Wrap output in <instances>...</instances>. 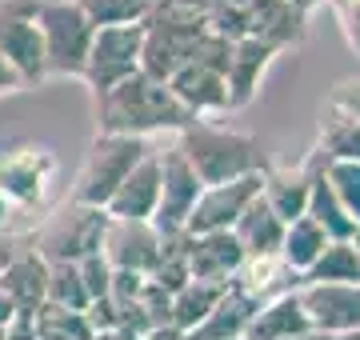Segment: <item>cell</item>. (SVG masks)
I'll use <instances>...</instances> for the list:
<instances>
[{
	"label": "cell",
	"mask_w": 360,
	"mask_h": 340,
	"mask_svg": "<svg viewBox=\"0 0 360 340\" xmlns=\"http://www.w3.org/2000/svg\"><path fill=\"white\" fill-rule=\"evenodd\" d=\"M193 120L196 117H188L180 108V100L168 92V84L144 77V72L120 80L116 89L96 96V132H116V136H141V140H148L153 132H180Z\"/></svg>",
	"instance_id": "6da1fadb"
},
{
	"label": "cell",
	"mask_w": 360,
	"mask_h": 340,
	"mask_svg": "<svg viewBox=\"0 0 360 340\" xmlns=\"http://www.w3.org/2000/svg\"><path fill=\"white\" fill-rule=\"evenodd\" d=\"M176 148L184 160L193 164L200 184H229L236 176H252V172H269V160L260 152V140L252 132L220 129L212 120H193L176 132Z\"/></svg>",
	"instance_id": "7a4b0ae2"
},
{
	"label": "cell",
	"mask_w": 360,
	"mask_h": 340,
	"mask_svg": "<svg viewBox=\"0 0 360 340\" xmlns=\"http://www.w3.org/2000/svg\"><path fill=\"white\" fill-rule=\"evenodd\" d=\"M205 32H208L205 16L180 13V8L160 0L153 8V16L141 25V72L160 80V84H168L180 68L193 60L196 44L205 40Z\"/></svg>",
	"instance_id": "3957f363"
},
{
	"label": "cell",
	"mask_w": 360,
	"mask_h": 340,
	"mask_svg": "<svg viewBox=\"0 0 360 340\" xmlns=\"http://www.w3.org/2000/svg\"><path fill=\"white\" fill-rule=\"evenodd\" d=\"M148 148H153V144L141 140V136L96 132L89 157H84L77 181H72L68 200H72V204H89V209H104V204L112 200V192L120 188V181L136 169V160H141Z\"/></svg>",
	"instance_id": "277c9868"
},
{
	"label": "cell",
	"mask_w": 360,
	"mask_h": 340,
	"mask_svg": "<svg viewBox=\"0 0 360 340\" xmlns=\"http://www.w3.org/2000/svg\"><path fill=\"white\" fill-rule=\"evenodd\" d=\"M32 25H37L40 44H44L49 77H80L96 28L77 8V0H37Z\"/></svg>",
	"instance_id": "5b68a950"
},
{
	"label": "cell",
	"mask_w": 360,
	"mask_h": 340,
	"mask_svg": "<svg viewBox=\"0 0 360 340\" xmlns=\"http://www.w3.org/2000/svg\"><path fill=\"white\" fill-rule=\"evenodd\" d=\"M108 224V212L104 209H89V204H72L68 200L65 209H56L49 221L37 228L32 236V249L44 256L49 264L56 261H84L92 252H101V233Z\"/></svg>",
	"instance_id": "8992f818"
},
{
	"label": "cell",
	"mask_w": 360,
	"mask_h": 340,
	"mask_svg": "<svg viewBox=\"0 0 360 340\" xmlns=\"http://www.w3.org/2000/svg\"><path fill=\"white\" fill-rule=\"evenodd\" d=\"M52 176H56V157L49 144L20 140L0 148V197L13 209H40L49 200Z\"/></svg>",
	"instance_id": "52a82bcc"
},
{
	"label": "cell",
	"mask_w": 360,
	"mask_h": 340,
	"mask_svg": "<svg viewBox=\"0 0 360 340\" xmlns=\"http://www.w3.org/2000/svg\"><path fill=\"white\" fill-rule=\"evenodd\" d=\"M32 8H37V0H0V65L13 72L20 89L40 84L49 77L44 44L32 25Z\"/></svg>",
	"instance_id": "ba28073f"
},
{
	"label": "cell",
	"mask_w": 360,
	"mask_h": 340,
	"mask_svg": "<svg viewBox=\"0 0 360 340\" xmlns=\"http://www.w3.org/2000/svg\"><path fill=\"white\" fill-rule=\"evenodd\" d=\"M141 72V25H112L96 28L84 56V72L80 80L92 89V96H104L116 89L120 80H129Z\"/></svg>",
	"instance_id": "9c48e42d"
},
{
	"label": "cell",
	"mask_w": 360,
	"mask_h": 340,
	"mask_svg": "<svg viewBox=\"0 0 360 340\" xmlns=\"http://www.w3.org/2000/svg\"><path fill=\"white\" fill-rule=\"evenodd\" d=\"M156 157H160V200H156V212H153V228L160 236L165 233H184V224H188V212H193L196 197H200V176L193 172V164L184 160L176 144H168V148H156Z\"/></svg>",
	"instance_id": "30bf717a"
},
{
	"label": "cell",
	"mask_w": 360,
	"mask_h": 340,
	"mask_svg": "<svg viewBox=\"0 0 360 340\" xmlns=\"http://www.w3.org/2000/svg\"><path fill=\"white\" fill-rule=\"evenodd\" d=\"M264 188V172H252V176H236L229 184H208L200 188L193 212H188V224L184 233L200 236V233H229L232 224L240 221V212L260 197Z\"/></svg>",
	"instance_id": "8fae6325"
},
{
	"label": "cell",
	"mask_w": 360,
	"mask_h": 340,
	"mask_svg": "<svg viewBox=\"0 0 360 340\" xmlns=\"http://www.w3.org/2000/svg\"><path fill=\"white\" fill-rule=\"evenodd\" d=\"M101 256L112 273L153 276L156 256H160V233L148 221H116V216H108L101 233Z\"/></svg>",
	"instance_id": "7c38bea8"
},
{
	"label": "cell",
	"mask_w": 360,
	"mask_h": 340,
	"mask_svg": "<svg viewBox=\"0 0 360 340\" xmlns=\"http://www.w3.org/2000/svg\"><path fill=\"white\" fill-rule=\"evenodd\" d=\"M296 301L312 332H360V285H300Z\"/></svg>",
	"instance_id": "4fadbf2b"
},
{
	"label": "cell",
	"mask_w": 360,
	"mask_h": 340,
	"mask_svg": "<svg viewBox=\"0 0 360 340\" xmlns=\"http://www.w3.org/2000/svg\"><path fill=\"white\" fill-rule=\"evenodd\" d=\"M245 25L252 40L284 53V48H296L304 40L309 16L300 8H292L288 0H245Z\"/></svg>",
	"instance_id": "5bb4252c"
},
{
	"label": "cell",
	"mask_w": 360,
	"mask_h": 340,
	"mask_svg": "<svg viewBox=\"0 0 360 340\" xmlns=\"http://www.w3.org/2000/svg\"><path fill=\"white\" fill-rule=\"evenodd\" d=\"M156 200H160V157H156V148H148L136 160V169L120 181V188L104 204V212L116 221H153Z\"/></svg>",
	"instance_id": "9a60e30c"
},
{
	"label": "cell",
	"mask_w": 360,
	"mask_h": 340,
	"mask_svg": "<svg viewBox=\"0 0 360 340\" xmlns=\"http://www.w3.org/2000/svg\"><path fill=\"white\" fill-rule=\"evenodd\" d=\"M245 264L240 240L229 233H200L188 236V280H205V285H229Z\"/></svg>",
	"instance_id": "2e32d148"
},
{
	"label": "cell",
	"mask_w": 360,
	"mask_h": 340,
	"mask_svg": "<svg viewBox=\"0 0 360 340\" xmlns=\"http://www.w3.org/2000/svg\"><path fill=\"white\" fill-rule=\"evenodd\" d=\"M44 288H49V261L28 240L25 249L0 268V292H4V301L13 304V313L32 316L44 304Z\"/></svg>",
	"instance_id": "e0dca14e"
},
{
	"label": "cell",
	"mask_w": 360,
	"mask_h": 340,
	"mask_svg": "<svg viewBox=\"0 0 360 340\" xmlns=\"http://www.w3.org/2000/svg\"><path fill=\"white\" fill-rule=\"evenodd\" d=\"M276 60V48L260 44L252 37L232 40V53H229V68H224V89H229V112L236 108H248L252 96H257L260 80L269 72V65Z\"/></svg>",
	"instance_id": "ac0fdd59"
},
{
	"label": "cell",
	"mask_w": 360,
	"mask_h": 340,
	"mask_svg": "<svg viewBox=\"0 0 360 340\" xmlns=\"http://www.w3.org/2000/svg\"><path fill=\"white\" fill-rule=\"evenodd\" d=\"M321 157L309 152L300 164H288V169H269L264 172V188H260V200L276 212V221L292 224L296 216H304L309 209V188H312V172H316Z\"/></svg>",
	"instance_id": "d6986e66"
},
{
	"label": "cell",
	"mask_w": 360,
	"mask_h": 340,
	"mask_svg": "<svg viewBox=\"0 0 360 340\" xmlns=\"http://www.w3.org/2000/svg\"><path fill=\"white\" fill-rule=\"evenodd\" d=\"M168 92L180 100V108L196 120H208L217 112H229V89L224 77L205 65H184L176 77L168 80Z\"/></svg>",
	"instance_id": "ffe728a7"
},
{
	"label": "cell",
	"mask_w": 360,
	"mask_h": 340,
	"mask_svg": "<svg viewBox=\"0 0 360 340\" xmlns=\"http://www.w3.org/2000/svg\"><path fill=\"white\" fill-rule=\"evenodd\" d=\"M257 308L260 304L252 301V296H245V292L229 280V288L220 292V301L212 304V313H208L193 332H184V340H240Z\"/></svg>",
	"instance_id": "44dd1931"
},
{
	"label": "cell",
	"mask_w": 360,
	"mask_h": 340,
	"mask_svg": "<svg viewBox=\"0 0 360 340\" xmlns=\"http://www.w3.org/2000/svg\"><path fill=\"white\" fill-rule=\"evenodd\" d=\"M304 332H312L309 316H304V308L296 301V292H284V296L264 301L252 313V320H248L240 340H296V336H304Z\"/></svg>",
	"instance_id": "7402d4cb"
},
{
	"label": "cell",
	"mask_w": 360,
	"mask_h": 340,
	"mask_svg": "<svg viewBox=\"0 0 360 340\" xmlns=\"http://www.w3.org/2000/svg\"><path fill=\"white\" fill-rule=\"evenodd\" d=\"M232 285L240 288L245 296H252L257 304L272 301V296H284V292H296L300 288V276L281 261V256H248L240 264V273L232 276Z\"/></svg>",
	"instance_id": "603a6c76"
},
{
	"label": "cell",
	"mask_w": 360,
	"mask_h": 340,
	"mask_svg": "<svg viewBox=\"0 0 360 340\" xmlns=\"http://www.w3.org/2000/svg\"><path fill=\"white\" fill-rule=\"evenodd\" d=\"M232 236L240 240L245 261H248V256H281L284 221H276V212L257 197L245 212H240V221L232 224Z\"/></svg>",
	"instance_id": "cb8c5ba5"
},
{
	"label": "cell",
	"mask_w": 360,
	"mask_h": 340,
	"mask_svg": "<svg viewBox=\"0 0 360 340\" xmlns=\"http://www.w3.org/2000/svg\"><path fill=\"white\" fill-rule=\"evenodd\" d=\"M321 160H356L360 164V120L345 108L324 105L321 129H316V148Z\"/></svg>",
	"instance_id": "d4e9b609"
},
{
	"label": "cell",
	"mask_w": 360,
	"mask_h": 340,
	"mask_svg": "<svg viewBox=\"0 0 360 340\" xmlns=\"http://www.w3.org/2000/svg\"><path fill=\"white\" fill-rule=\"evenodd\" d=\"M300 285H360V256L352 240H328Z\"/></svg>",
	"instance_id": "484cf974"
},
{
	"label": "cell",
	"mask_w": 360,
	"mask_h": 340,
	"mask_svg": "<svg viewBox=\"0 0 360 340\" xmlns=\"http://www.w3.org/2000/svg\"><path fill=\"white\" fill-rule=\"evenodd\" d=\"M328 236L312 216H296L292 224H284V240H281V261L292 268L296 276H304L312 268V261L324 252Z\"/></svg>",
	"instance_id": "4316f807"
},
{
	"label": "cell",
	"mask_w": 360,
	"mask_h": 340,
	"mask_svg": "<svg viewBox=\"0 0 360 340\" xmlns=\"http://www.w3.org/2000/svg\"><path fill=\"white\" fill-rule=\"evenodd\" d=\"M304 216H312V221L321 224L328 240H352V236H356V224H352V221L345 216V209L336 204L333 188H328V181L321 176V164H316V172H312L309 209H304Z\"/></svg>",
	"instance_id": "83f0119b"
},
{
	"label": "cell",
	"mask_w": 360,
	"mask_h": 340,
	"mask_svg": "<svg viewBox=\"0 0 360 340\" xmlns=\"http://www.w3.org/2000/svg\"><path fill=\"white\" fill-rule=\"evenodd\" d=\"M229 285H205V280H188V285L180 288V292H172V328H180V332H193L200 320H205L208 313H212V304L220 301V292H224Z\"/></svg>",
	"instance_id": "f1b7e54d"
},
{
	"label": "cell",
	"mask_w": 360,
	"mask_h": 340,
	"mask_svg": "<svg viewBox=\"0 0 360 340\" xmlns=\"http://www.w3.org/2000/svg\"><path fill=\"white\" fill-rule=\"evenodd\" d=\"M32 336L37 340H92L89 316L84 313H68V308H56V304H40L32 313Z\"/></svg>",
	"instance_id": "f546056e"
},
{
	"label": "cell",
	"mask_w": 360,
	"mask_h": 340,
	"mask_svg": "<svg viewBox=\"0 0 360 340\" xmlns=\"http://www.w3.org/2000/svg\"><path fill=\"white\" fill-rule=\"evenodd\" d=\"M160 0H77V8L89 16L92 28L112 25H144Z\"/></svg>",
	"instance_id": "4dcf8cb0"
},
{
	"label": "cell",
	"mask_w": 360,
	"mask_h": 340,
	"mask_svg": "<svg viewBox=\"0 0 360 340\" xmlns=\"http://www.w3.org/2000/svg\"><path fill=\"white\" fill-rule=\"evenodd\" d=\"M148 280L160 285L165 292H180V288L188 285V233L160 236V256H156V268Z\"/></svg>",
	"instance_id": "1f68e13d"
},
{
	"label": "cell",
	"mask_w": 360,
	"mask_h": 340,
	"mask_svg": "<svg viewBox=\"0 0 360 340\" xmlns=\"http://www.w3.org/2000/svg\"><path fill=\"white\" fill-rule=\"evenodd\" d=\"M321 176L328 181L345 216L360 228V164L356 160H321Z\"/></svg>",
	"instance_id": "d6a6232c"
},
{
	"label": "cell",
	"mask_w": 360,
	"mask_h": 340,
	"mask_svg": "<svg viewBox=\"0 0 360 340\" xmlns=\"http://www.w3.org/2000/svg\"><path fill=\"white\" fill-rule=\"evenodd\" d=\"M44 301L56 304V308H68V313H84V308H89V292H84L80 268L72 261L49 264V288H44Z\"/></svg>",
	"instance_id": "836d02e7"
},
{
	"label": "cell",
	"mask_w": 360,
	"mask_h": 340,
	"mask_svg": "<svg viewBox=\"0 0 360 340\" xmlns=\"http://www.w3.org/2000/svg\"><path fill=\"white\" fill-rule=\"evenodd\" d=\"M77 268H80V280H84V292H89V304L104 301V296H108V285H112V268L104 264L101 252H92V256L77 261Z\"/></svg>",
	"instance_id": "e575fe53"
},
{
	"label": "cell",
	"mask_w": 360,
	"mask_h": 340,
	"mask_svg": "<svg viewBox=\"0 0 360 340\" xmlns=\"http://www.w3.org/2000/svg\"><path fill=\"white\" fill-rule=\"evenodd\" d=\"M333 4L336 20H340V32H345L348 48L360 53V0H328Z\"/></svg>",
	"instance_id": "d590c367"
},
{
	"label": "cell",
	"mask_w": 360,
	"mask_h": 340,
	"mask_svg": "<svg viewBox=\"0 0 360 340\" xmlns=\"http://www.w3.org/2000/svg\"><path fill=\"white\" fill-rule=\"evenodd\" d=\"M328 105L345 108V112H352V117L360 120V77L356 80H345V84H336L333 96H328Z\"/></svg>",
	"instance_id": "8d00e7d4"
},
{
	"label": "cell",
	"mask_w": 360,
	"mask_h": 340,
	"mask_svg": "<svg viewBox=\"0 0 360 340\" xmlns=\"http://www.w3.org/2000/svg\"><path fill=\"white\" fill-rule=\"evenodd\" d=\"M165 4L180 8V13H196V16H208L212 8H217V0H165Z\"/></svg>",
	"instance_id": "74e56055"
},
{
	"label": "cell",
	"mask_w": 360,
	"mask_h": 340,
	"mask_svg": "<svg viewBox=\"0 0 360 340\" xmlns=\"http://www.w3.org/2000/svg\"><path fill=\"white\" fill-rule=\"evenodd\" d=\"M20 249H25V240H16V236H0V268L13 261Z\"/></svg>",
	"instance_id": "f35d334b"
},
{
	"label": "cell",
	"mask_w": 360,
	"mask_h": 340,
	"mask_svg": "<svg viewBox=\"0 0 360 340\" xmlns=\"http://www.w3.org/2000/svg\"><path fill=\"white\" fill-rule=\"evenodd\" d=\"M296 340H360V332H304Z\"/></svg>",
	"instance_id": "ab89813d"
},
{
	"label": "cell",
	"mask_w": 360,
	"mask_h": 340,
	"mask_svg": "<svg viewBox=\"0 0 360 340\" xmlns=\"http://www.w3.org/2000/svg\"><path fill=\"white\" fill-rule=\"evenodd\" d=\"M92 340H144L141 332H129V328H112V332H96Z\"/></svg>",
	"instance_id": "60d3db41"
},
{
	"label": "cell",
	"mask_w": 360,
	"mask_h": 340,
	"mask_svg": "<svg viewBox=\"0 0 360 340\" xmlns=\"http://www.w3.org/2000/svg\"><path fill=\"white\" fill-rule=\"evenodd\" d=\"M16 89H20V84L13 80V72H8V68L0 65V92H16Z\"/></svg>",
	"instance_id": "b9f144b4"
},
{
	"label": "cell",
	"mask_w": 360,
	"mask_h": 340,
	"mask_svg": "<svg viewBox=\"0 0 360 340\" xmlns=\"http://www.w3.org/2000/svg\"><path fill=\"white\" fill-rule=\"evenodd\" d=\"M13 304H8V301H4V292H0V328H4V325H8V320H13Z\"/></svg>",
	"instance_id": "7bdbcfd3"
},
{
	"label": "cell",
	"mask_w": 360,
	"mask_h": 340,
	"mask_svg": "<svg viewBox=\"0 0 360 340\" xmlns=\"http://www.w3.org/2000/svg\"><path fill=\"white\" fill-rule=\"evenodd\" d=\"M288 4H292V8H300V13L309 16L312 8H316V4H321V0H288Z\"/></svg>",
	"instance_id": "ee69618b"
},
{
	"label": "cell",
	"mask_w": 360,
	"mask_h": 340,
	"mask_svg": "<svg viewBox=\"0 0 360 340\" xmlns=\"http://www.w3.org/2000/svg\"><path fill=\"white\" fill-rule=\"evenodd\" d=\"M8 216H13V204L0 197V233H4V224H8Z\"/></svg>",
	"instance_id": "f6af8a7d"
},
{
	"label": "cell",
	"mask_w": 360,
	"mask_h": 340,
	"mask_svg": "<svg viewBox=\"0 0 360 340\" xmlns=\"http://www.w3.org/2000/svg\"><path fill=\"white\" fill-rule=\"evenodd\" d=\"M352 244H356V256H360V228H356V236H352Z\"/></svg>",
	"instance_id": "bcb514c9"
},
{
	"label": "cell",
	"mask_w": 360,
	"mask_h": 340,
	"mask_svg": "<svg viewBox=\"0 0 360 340\" xmlns=\"http://www.w3.org/2000/svg\"><path fill=\"white\" fill-rule=\"evenodd\" d=\"M0 340H4V328H0Z\"/></svg>",
	"instance_id": "7dc6e473"
}]
</instances>
